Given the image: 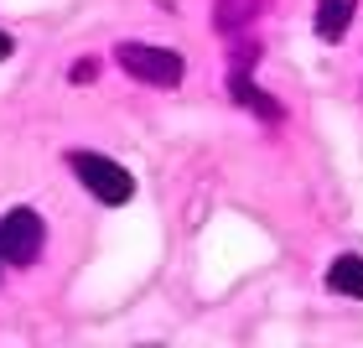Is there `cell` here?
I'll list each match as a JSON object with an SVG mask.
<instances>
[{
  "label": "cell",
  "instance_id": "cell-1",
  "mask_svg": "<svg viewBox=\"0 0 363 348\" xmlns=\"http://www.w3.org/2000/svg\"><path fill=\"white\" fill-rule=\"evenodd\" d=\"M114 62H120L135 84H151V89H177L182 73H187L172 47H151V42H120L114 47Z\"/></svg>",
  "mask_w": 363,
  "mask_h": 348
},
{
  "label": "cell",
  "instance_id": "cell-2",
  "mask_svg": "<svg viewBox=\"0 0 363 348\" xmlns=\"http://www.w3.org/2000/svg\"><path fill=\"white\" fill-rule=\"evenodd\" d=\"M68 167L78 172V182H84L99 203H114V208H120V203H130V197H135V177H130L120 161L99 156V151H73Z\"/></svg>",
  "mask_w": 363,
  "mask_h": 348
},
{
  "label": "cell",
  "instance_id": "cell-3",
  "mask_svg": "<svg viewBox=\"0 0 363 348\" xmlns=\"http://www.w3.org/2000/svg\"><path fill=\"white\" fill-rule=\"evenodd\" d=\"M42 244H47L42 213H31V208H11L6 219H0V260H11V265H37Z\"/></svg>",
  "mask_w": 363,
  "mask_h": 348
},
{
  "label": "cell",
  "instance_id": "cell-4",
  "mask_svg": "<svg viewBox=\"0 0 363 348\" xmlns=\"http://www.w3.org/2000/svg\"><path fill=\"white\" fill-rule=\"evenodd\" d=\"M250 68H255V47H239V58L228 62V94H234L244 109H255L259 120H280L286 109H280L265 89H255V84H250Z\"/></svg>",
  "mask_w": 363,
  "mask_h": 348
},
{
  "label": "cell",
  "instance_id": "cell-5",
  "mask_svg": "<svg viewBox=\"0 0 363 348\" xmlns=\"http://www.w3.org/2000/svg\"><path fill=\"white\" fill-rule=\"evenodd\" d=\"M353 16H358V0H317L311 26H317L322 42H342V31L353 26Z\"/></svg>",
  "mask_w": 363,
  "mask_h": 348
},
{
  "label": "cell",
  "instance_id": "cell-6",
  "mask_svg": "<svg viewBox=\"0 0 363 348\" xmlns=\"http://www.w3.org/2000/svg\"><path fill=\"white\" fill-rule=\"evenodd\" d=\"M327 291L358 296L363 302V255H337L333 265H327Z\"/></svg>",
  "mask_w": 363,
  "mask_h": 348
},
{
  "label": "cell",
  "instance_id": "cell-7",
  "mask_svg": "<svg viewBox=\"0 0 363 348\" xmlns=\"http://www.w3.org/2000/svg\"><path fill=\"white\" fill-rule=\"evenodd\" d=\"M255 11H259V0H218V6H213V26L218 31H244Z\"/></svg>",
  "mask_w": 363,
  "mask_h": 348
},
{
  "label": "cell",
  "instance_id": "cell-8",
  "mask_svg": "<svg viewBox=\"0 0 363 348\" xmlns=\"http://www.w3.org/2000/svg\"><path fill=\"white\" fill-rule=\"evenodd\" d=\"M94 73H99V62H94V58H84V62H78V68H73V78H78V84H89Z\"/></svg>",
  "mask_w": 363,
  "mask_h": 348
},
{
  "label": "cell",
  "instance_id": "cell-9",
  "mask_svg": "<svg viewBox=\"0 0 363 348\" xmlns=\"http://www.w3.org/2000/svg\"><path fill=\"white\" fill-rule=\"evenodd\" d=\"M11 53H16V42H11V37H6V31H0V62H6V58H11Z\"/></svg>",
  "mask_w": 363,
  "mask_h": 348
}]
</instances>
